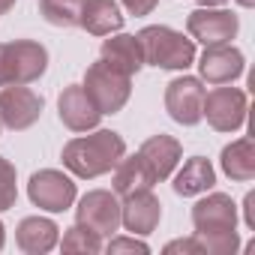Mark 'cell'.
<instances>
[{
  "label": "cell",
  "instance_id": "1",
  "mask_svg": "<svg viewBox=\"0 0 255 255\" xmlns=\"http://www.w3.org/2000/svg\"><path fill=\"white\" fill-rule=\"evenodd\" d=\"M126 153V141L111 132V129H96L93 135H81V138H72L63 144V165L81 177V180H93V177H102L108 174L120 156Z\"/></svg>",
  "mask_w": 255,
  "mask_h": 255
},
{
  "label": "cell",
  "instance_id": "2",
  "mask_svg": "<svg viewBox=\"0 0 255 255\" xmlns=\"http://www.w3.org/2000/svg\"><path fill=\"white\" fill-rule=\"evenodd\" d=\"M144 63L159 66V69H174L183 72L195 63V39L165 27V24H150L138 33Z\"/></svg>",
  "mask_w": 255,
  "mask_h": 255
},
{
  "label": "cell",
  "instance_id": "3",
  "mask_svg": "<svg viewBox=\"0 0 255 255\" xmlns=\"http://www.w3.org/2000/svg\"><path fill=\"white\" fill-rule=\"evenodd\" d=\"M48 69V51L45 45L33 39H15L0 42V87L9 84H33Z\"/></svg>",
  "mask_w": 255,
  "mask_h": 255
},
{
  "label": "cell",
  "instance_id": "4",
  "mask_svg": "<svg viewBox=\"0 0 255 255\" xmlns=\"http://www.w3.org/2000/svg\"><path fill=\"white\" fill-rule=\"evenodd\" d=\"M81 87L102 114H117L132 96V75L108 66L105 60H96L87 66Z\"/></svg>",
  "mask_w": 255,
  "mask_h": 255
},
{
  "label": "cell",
  "instance_id": "5",
  "mask_svg": "<svg viewBox=\"0 0 255 255\" xmlns=\"http://www.w3.org/2000/svg\"><path fill=\"white\" fill-rule=\"evenodd\" d=\"M246 111L249 99L240 87H213L210 93H204L201 117H207L216 132H237L246 123Z\"/></svg>",
  "mask_w": 255,
  "mask_h": 255
},
{
  "label": "cell",
  "instance_id": "6",
  "mask_svg": "<svg viewBox=\"0 0 255 255\" xmlns=\"http://www.w3.org/2000/svg\"><path fill=\"white\" fill-rule=\"evenodd\" d=\"M75 180L57 168H42L36 174H30L27 180V198L39 207V210H48V213H63L72 207L75 201Z\"/></svg>",
  "mask_w": 255,
  "mask_h": 255
},
{
  "label": "cell",
  "instance_id": "7",
  "mask_svg": "<svg viewBox=\"0 0 255 255\" xmlns=\"http://www.w3.org/2000/svg\"><path fill=\"white\" fill-rule=\"evenodd\" d=\"M75 222L99 237H111L120 228V198L108 189H90L75 207Z\"/></svg>",
  "mask_w": 255,
  "mask_h": 255
},
{
  "label": "cell",
  "instance_id": "8",
  "mask_svg": "<svg viewBox=\"0 0 255 255\" xmlns=\"http://www.w3.org/2000/svg\"><path fill=\"white\" fill-rule=\"evenodd\" d=\"M192 225H195V237L231 234L237 228V204L225 192H210L192 207Z\"/></svg>",
  "mask_w": 255,
  "mask_h": 255
},
{
  "label": "cell",
  "instance_id": "9",
  "mask_svg": "<svg viewBox=\"0 0 255 255\" xmlns=\"http://www.w3.org/2000/svg\"><path fill=\"white\" fill-rule=\"evenodd\" d=\"M204 84L201 78L192 75H180L165 87V111L171 114L174 123L180 126H195L201 123V105H204Z\"/></svg>",
  "mask_w": 255,
  "mask_h": 255
},
{
  "label": "cell",
  "instance_id": "10",
  "mask_svg": "<svg viewBox=\"0 0 255 255\" xmlns=\"http://www.w3.org/2000/svg\"><path fill=\"white\" fill-rule=\"evenodd\" d=\"M45 102L39 93H33L30 87L24 84H9L0 90V120L9 129L21 132V129H30V126L39 120Z\"/></svg>",
  "mask_w": 255,
  "mask_h": 255
},
{
  "label": "cell",
  "instance_id": "11",
  "mask_svg": "<svg viewBox=\"0 0 255 255\" xmlns=\"http://www.w3.org/2000/svg\"><path fill=\"white\" fill-rule=\"evenodd\" d=\"M186 30L192 39L204 42V45H222L231 42L240 30V21L234 12L228 9H216V6H198L195 12H189L186 18Z\"/></svg>",
  "mask_w": 255,
  "mask_h": 255
},
{
  "label": "cell",
  "instance_id": "12",
  "mask_svg": "<svg viewBox=\"0 0 255 255\" xmlns=\"http://www.w3.org/2000/svg\"><path fill=\"white\" fill-rule=\"evenodd\" d=\"M159 219H162V204L150 189H138V192L123 195V201H120V225L126 231H132L135 237L153 234Z\"/></svg>",
  "mask_w": 255,
  "mask_h": 255
},
{
  "label": "cell",
  "instance_id": "13",
  "mask_svg": "<svg viewBox=\"0 0 255 255\" xmlns=\"http://www.w3.org/2000/svg\"><path fill=\"white\" fill-rule=\"evenodd\" d=\"M243 66H246V60L231 42L204 45V54L198 57L201 81H210V84H231L234 78L243 75Z\"/></svg>",
  "mask_w": 255,
  "mask_h": 255
},
{
  "label": "cell",
  "instance_id": "14",
  "mask_svg": "<svg viewBox=\"0 0 255 255\" xmlns=\"http://www.w3.org/2000/svg\"><path fill=\"white\" fill-rule=\"evenodd\" d=\"M57 111H60L63 126H69L72 132H90V129H96L99 120H102V111L93 105V99L84 93L81 84H69L60 93Z\"/></svg>",
  "mask_w": 255,
  "mask_h": 255
},
{
  "label": "cell",
  "instance_id": "15",
  "mask_svg": "<svg viewBox=\"0 0 255 255\" xmlns=\"http://www.w3.org/2000/svg\"><path fill=\"white\" fill-rule=\"evenodd\" d=\"M180 153H183V147L171 135H153V138H147L138 147V156L144 159V165L150 168V174H153L156 183L159 180H168L174 174V168L180 162Z\"/></svg>",
  "mask_w": 255,
  "mask_h": 255
},
{
  "label": "cell",
  "instance_id": "16",
  "mask_svg": "<svg viewBox=\"0 0 255 255\" xmlns=\"http://www.w3.org/2000/svg\"><path fill=\"white\" fill-rule=\"evenodd\" d=\"M57 240H60V228H57V222H51L45 216H27L15 228V243L27 255H45L57 246Z\"/></svg>",
  "mask_w": 255,
  "mask_h": 255
},
{
  "label": "cell",
  "instance_id": "17",
  "mask_svg": "<svg viewBox=\"0 0 255 255\" xmlns=\"http://www.w3.org/2000/svg\"><path fill=\"white\" fill-rule=\"evenodd\" d=\"M99 60H105L108 66H114V69H120V72H126V75H135V72L144 66V51H141L138 36L117 33V36H111V39L102 42Z\"/></svg>",
  "mask_w": 255,
  "mask_h": 255
},
{
  "label": "cell",
  "instance_id": "18",
  "mask_svg": "<svg viewBox=\"0 0 255 255\" xmlns=\"http://www.w3.org/2000/svg\"><path fill=\"white\" fill-rule=\"evenodd\" d=\"M78 27H84L90 36H111V33H117L123 27L120 3L117 0H84Z\"/></svg>",
  "mask_w": 255,
  "mask_h": 255
},
{
  "label": "cell",
  "instance_id": "19",
  "mask_svg": "<svg viewBox=\"0 0 255 255\" xmlns=\"http://www.w3.org/2000/svg\"><path fill=\"white\" fill-rule=\"evenodd\" d=\"M114 171V195L123 198V195H129V192H138V189H153V174L150 168L144 165V159L135 153V156H120V162L111 168Z\"/></svg>",
  "mask_w": 255,
  "mask_h": 255
},
{
  "label": "cell",
  "instance_id": "20",
  "mask_svg": "<svg viewBox=\"0 0 255 255\" xmlns=\"http://www.w3.org/2000/svg\"><path fill=\"white\" fill-rule=\"evenodd\" d=\"M216 183V171L213 165L204 159V156H192L183 162V168L174 174V192L183 195V198H192V195H201L207 189H213Z\"/></svg>",
  "mask_w": 255,
  "mask_h": 255
},
{
  "label": "cell",
  "instance_id": "21",
  "mask_svg": "<svg viewBox=\"0 0 255 255\" xmlns=\"http://www.w3.org/2000/svg\"><path fill=\"white\" fill-rule=\"evenodd\" d=\"M219 165L231 180L249 183L255 177V144H252V138H237V141L225 144L222 156H219Z\"/></svg>",
  "mask_w": 255,
  "mask_h": 255
},
{
  "label": "cell",
  "instance_id": "22",
  "mask_svg": "<svg viewBox=\"0 0 255 255\" xmlns=\"http://www.w3.org/2000/svg\"><path fill=\"white\" fill-rule=\"evenodd\" d=\"M84 0H39V15L51 27H78Z\"/></svg>",
  "mask_w": 255,
  "mask_h": 255
},
{
  "label": "cell",
  "instance_id": "23",
  "mask_svg": "<svg viewBox=\"0 0 255 255\" xmlns=\"http://www.w3.org/2000/svg\"><path fill=\"white\" fill-rule=\"evenodd\" d=\"M57 243H60L63 252H84V255H96V252H102V237L93 234L90 228L78 225V222H75L72 228H66L63 240H57Z\"/></svg>",
  "mask_w": 255,
  "mask_h": 255
},
{
  "label": "cell",
  "instance_id": "24",
  "mask_svg": "<svg viewBox=\"0 0 255 255\" xmlns=\"http://www.w3.org/2000/svg\"><path fill=\"white\" fill-rule=\"evenodd\" d=\"M18 198V186H15V165L9 159L0 156V213L15 207Z\"/></svg>",
  "mask_w": 255,
  "mask_h": 255
},
{
  "label": "cell",
  "instance_id": "25",
  "mask_svg": "<svg viewBox=\"0 0 255 255\" xmlns=\"http://www.w3.org/2000/svg\"><path fill=\"white\" fill-rule=\"evenodd\" d=\"M102 249H108L111 255H117V252H141V255H147L150 252V246L144 240H138L135 234L132 237H111L108 246H102Z\"/></svg>",
  "mask_w": 255,
  "mask_h": 255
},
{
  "label": "cell",
  "instance_id": "26",
  "mask_svg": "<svg viewBox=\"0 0 255 255\" xmlns=\"http://www.w3.org/2000/svg\"><path fill=\"white\" fill-rule=\"evenodd\" d=\"M162 252H165V255H204V246H201V240L192 234V237H180V240L165 243Z\"/></svg>",
  "mask_w": 255,
  "mask_h": 255
},
{
  "label": "cell",
  "instance_id": "27",
  "mask_svg": "<svg viewBox=\"0 0 255 255\" xmlns=\"http://www.w3.org/2000/svg\"><path fill=\"white\" fill-rule=\"evenodd\" d=\"M120 3H123V9L129 15H150L159 0H120Z\"/></svg>",
  "mask_w": 255,
  "mask_h": 255
},
{
  "label": "cell",
  "instance_id": "28",
  "mask_svg": "<svg viewBox=\"0 0 255 255\" xmlns=\"http://www.w3.org/2000/svg\"><path fill=\"white\" fill-rule=\"evenodd\" d=\"M243 222H246V228L255 231V192H246V198H243Z\"/></svg>",
  "mask_w": 255,
  "mask_h": 255
},
{
  "label": "cell",
  "instance_id": "29",
  "mask_svg": "<svg viewBox=\"0 0 255 255\" xmlns=\"http://www.w3.org/2000/svg\"><path fill=\"white\" fill-rule=\"evenodd\" d=\"M15 6V0H0V15H3V12H9Z\"/></svg>",
  "mask_w": 255,
  "mask_h": 255
},
{
  "label": "cell",
  "instance_id": "30",
  "mask_svg": "<svg viewBox=\"0 0 255 255\" xmlns=\"http://www.w3.org/2000/svg\"><path fill=\"white\" fill-rule=\"evenodd\" d=\"M228 0H198V6H222Z\"/></svg>",
  "mask_w": 255,
  "mask_h": 255
},
{
  "label": "cell",
  "instance_id": "31",
  "mask_svg": "<svg viewBox=\"0 0 255 255\" xmlns=\"http://www.w3.org/2000/svg\"><path fill=\"white\" fill-rule=\"evenodd\" d=\"M3 243H6V228H3V222H0V249H3Z\"/></svg>",
  "mask_w": 255,
  "mask_h": 255
},
{
  "label": "cell",
  "instance_id": "32",
  "mask_svg": "<svg viewBox=\"0 0 255 255\" xmlns=\"http://www.w3.org/2000/svg\"><path fill=\"white\" fill-rule=\"evenodd\" d=\"M237 3H240L243 9H252V6H255V0H237Z\"/></svg>",
  "mask_w": 255,
  "mask_h": 255
},
{
  "label": "cell",
  "instance_id": "33",
  "mask_svg": "<svg viewBox=\"0 0 255 255\" xmlns=\"http://www.w3.org/2000/svg\"><path fill=\"white\" fill-rule=\"evenodd\" d=\"M0 129H3V120H0Z\"/></svg>",
  "mask_w": 255,
  "mask_h": 255
}]
</instances>
